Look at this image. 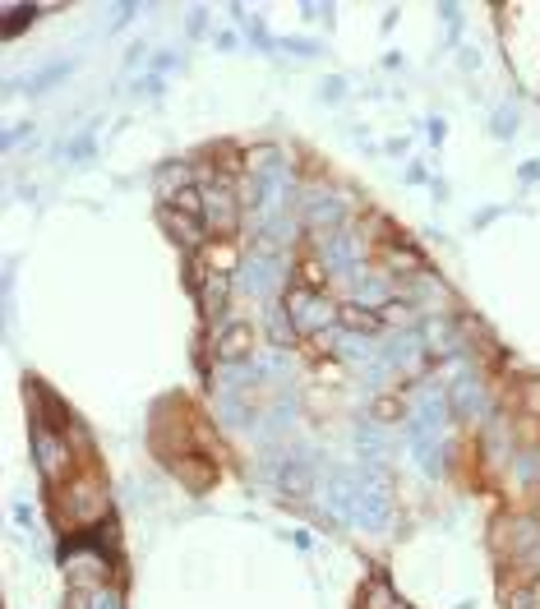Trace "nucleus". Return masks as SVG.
Masks as SVG:
<instances>
[{
  "instance_id": "nucleus-35",
  "label": "nucleus",
  "mask_w": 540,
  "mask_h": 609,
  "mask_svg": "<svg viewBox=\"0 0 540 609\" xmlns=\"http://www.w3.org/2000/svg\"><path fill=\"white\" fill-rule=\"evenodd\" d=\"M425 130H430V144H444V139H448L444 116H430V120H425Z\"/></svg>"
},
{
  "instance_id": "nucleus-9",
  "label": "nucleus",
  "mask_w": 540,
  "mask_h": 609,
  "mask_svg": "<svg viewBox=\"0 0 540 609\" xmlns=\"http://www.w3.org/2000/svg\"><path fill=\"white\" fill-rule=\"evenodd\" d=\"M33 462L47 480H60L65 466H70V443L60 439L47 420H33Z\"/></svg>"
},
{
  "instance_id": "nucleus-23",
  "label": "nucleus",
  "mask_w": 540,
  "mask_h": 609,
  "mask_svg": "<svg viewBox=\"0 0 540 609\" xmlns=\"http://www.w3.org/2000/svg\"><path fill=\"white\" fill-rule=\"evenodd\" d=\"M264 328L273 333V347H287L291 337H296V323H291V314H287V305H268V314H264Z\"/></svg>"
},
{
  "instance_id": "nucleus-42",
  "label": "nucleus",
  "mask_w": 540,
  "mask_h": 609,
  "mask_svg": "<svg viewBox=\"0 0 540 609\" xmlns=\"http://www.w3.org/2000/svg\"><path fill=\"white\" fill-rule=\"evenodd\" d=\"M148 56V51H144V42H134V47H130V56H125V65H130V70H134V65H139V60H144Z\"/></svg>"
},
{
  "instance_id": "nucleus-12",
  "label": "nucleus",
  "mask_w": 540,
  "mask_h": 609,
  "mask_svg": "<svg viewBox=\"0 0 540 609\" xmlns=\"http://www.w3.org/2000/svg\"><path fill=\"white\" fill-rule=\"evenodd\" d=\"M388 300H393V273H365L360 268L356 277H351V305H365V310H384Z\"/></svg>"
},
{
  "instance_id": "nucleus-44",
  "label": "nucleus",
  "mask_w": 540,
  "mask_h": 609,
  "mask_svg": "<svg viewBox=\"0 0 540 609\" xmlns=\"http://www.w3.org/2000/svg\"><path fill=\"white\" fill-rule=\"evenodd\" d=\"M531 388H536V393H531V406H536V411H540V383H531Z\"/></svg>"
},
{
  "instance_id": "nucleus-39",
  "label": "nucleus",
  "mask_w": 540,
  "mask_h": 609,
  "mask_svg": "<svg viewBox=\"0 0 540 609\" xmlns=\"http://www.w3.org/2000/svg\"><path fill=\"white\" fill-rule=\"evenodd\" d=\"M14 522H19V526H33V522H37L33 508H28V503H14Z\"/></svg>"
},
{
  "instance_id": "nucleus-21",
  "label": "nucleus",
  "mask_w": 540,
  "mask_h": 609,
  "mask_svg": "<svg viewBox=\"0 0 540 609\" xmlns=\"http://www.w3.org/2000/svg\"><path fill=\"white\" fill-rule=\"evenodd\" d=\"M180 190H190V167L185 162H162L157 167V199L171 203Z\"/></svg>"
},
{
  "instance_id": "nucleus-25",
  "label": "nucleus",
  "mask_w": 540,
  "mask_h": 609,
  "mask_svg": "<svg viewBox=\"0 0 540 609\" xmlns=\"http://www.w3.org/2000/svg\"><path fill=\"white\" fill-rule=\"evenodd\" d=\"M162 208H176V213L194 217V222H204V194H199V185H190V190H180L171 203H162Z\"/></svg>"
},
{
  "instance_id": "nucleus-4",
  "label": "nucleus",
  "mask_w": 540,
  "mask_h": 609,
  "mask_svg": "<svg viewBox=\"0 0 540 609\" xmlns=\"http://www.w3.org/2000/svg\"><path fill=\"white\" fill-rule=\"evenodd\" d=\"M319 240V263H324L333 277H356L360 268H365V240L356 236V231H328V236H314Z\"/></svg>"
},
{
  "instance_id": "nucleus-3",
  "label": "nucleus",
  "mask_w": 540,
  "mask_h": 609,
  "mask_svg": "<svg viewBox=\"0 0 540 609\" xmlns=\"http://www.w3.org/2000/svg\"><path fill=\"white\" fill-rule=\"evenodd\" d=\"M282 305H287L296 333H324V328L337 323V314H342L324 291H314V287H291L287 296H282Z\"/></svg>"
},
{
  "instance_id": "nucleus-36",
  "label": "nucleus",
  "mask_w": 540,
  "mask_h": 609,
  "mask_svg": "<svg viewBox=\"0 0 540 609\" xmlns=\"http://www.w3.org/2000/svg\"><path fill=\"white\" fill-rule=\"evenodd\" d=\"M508 609H540V605L531 591H513V596H508Z\"/></svg>"
},
{
  "instance_id": "nucleus-8",
  "label": "nucleus",
  "mask_w": 540,
  "mask_h": 609,
  "mask_svg": "<svg viewBox=\"0 0 540 609\" xmlns=\"http://www.w3.org/2000/svg\"><path fill=\"white\" fill-rule=\"evenodd\" d=\"M448 411H453V402H448V393L444 388H425V393L416 397V406H411V416H407V434H444V425H448Z\"/></svg>"
},
{
  "instance_id": "nucleus-29",
  "label": "nucleus",
  "mask_w": 540,
  "mask_h": 609,
  "mask_svg": "<svg viewBox=\"0 0 540 609\" xmlns=\"http://www.w3.org/2000/svg\"><path fill=\"white\" fill-rule=\"evenodd\" d=\"M379 323H411V300H388L384 310H379Z\"/></svg>"
},
{
  "instance_id": "nucleus-7",
  "label": "nucleus",
  "mask_w": 540,
  "mask_h": 609,
  "mask_svg": "<svg viewBox=\"0 0 540 609\" xmlns=\"http://www.w3.org/2000/svg\"><path fill=\"white\" fill-rule=\"evenodd\" d=\"M213 356L217 365H236V360H250L254 356V323L245 319H222L213 328Z\"/></svg>"
},
{
  "instance_id": "nucleus-30",
  "label": "nucleus",
  "mask_w": 540,
  "mask_h": 609,
  "mask_svg": "<svg viewBox=\"0 0 540 609\" xmlns=\"http://www.w3.org/2000/svg\"><path fill=\"white\" fill-rule=\"evenodd\" d=\"M393 416H407L402 397H379V402H374V416H370V420H379V425H384V420H393Z\"/></svg>"
},
{
  "instance_id": "nucleus-14",
  "label": "nucleus",
  "mask_w": 540,
  "mask_h": 609,
  "mask_svg": "<svg viewBox=\"0 0 540 609\" xmlns=\"http://www.w3.org/2000/svg\"><path fill=\"white\" fill-rule=\"evenodd\" d=\"M65 517H70L74 526L107 517V490H97V485H74V490L65 494Z\"/></svg>"
},
{
  "instance_id": "nucleus-38",
  "label": "nucleus",
  "mask_w": 540,
  "mask_h": 609,
  "mask_svg": "<svg viewBox=\"0 0 540 609\" xmlns=\"http://www.w3.org/2000/svg\"><path fill=\"white\" fill-rule=\"evenodd\" d=\"M462 70H467V74L480 70V51L476 47H462Z\"/></svg>"
},
{
  "instance_id": "nucleus-18",
  "label": "nucleus",
  "mask_w": 540,
  "mask_h": 609,
  "mask_svg": "<svg viewBox=\"0 0 540 609\" xmlns=\"http://www.w3.org/2000/svg\"><path fill=\"white\" fill-rule=\"evenodd\" d=\"M157 217H162V227H167L171 236H176L180 245H185V250H204V245H208V240H204V236H208L204 222H194V217L176 213V208H162Z\"/></svg>"
},
{
  "instance_id": "nucleus-1",
  "label": "nucleus",
  "mask_w": 540,
  "mask_h": 609,
  "mask_svg": "<svg viewBox=\"0 0 540 609\" xmlns=\"http://www.w3.org/2000/svg\"><path fill=\"white\" fill-rule=\"evenodd\" d=\"M236 291L250 300H273V296H287V254H264L254 250L245 254V263L236 268Z\"/></svg>"
},
{
  "instance_id": "nucleus-20",
  "label": "nucleus",
  "mask_w": 540,
  "mask_h": 609,
  "mask_svg": "<svg viewBox=\"0 0 540 609\" xmlns=\"http://www.w3.org/2000/svg\"><path fill=\"white\" fill-rule=\"evenodd\" d=\"M407 443H411V453H416L425 476H444V448H439L434 434H407Z\"/></svg>"
},
{
  "instance_id": "nucleus-16",
  "label": "nucleus",
  "mask_w": 540,
  "mask_h": 609,
  "mask_svg": "<svg viewBox=\"0 0 540 609\" xmlns=\"http://www.w3.org/2000/svg\"><path fill=\"white\" fill-rule=\"evenodd\" d=\"M356 453L365 466H379L388 462V453H393V439L384 434V425L379 420H360L356 425Z\"/></svg>"
},
{
  "instance_id": "nucleus-24",
  "label": "nucleus",
  "mask_w": 540,
  "mask_h": 609,
  "mask_svg": "<svg viewBox=\"0 0 540 609\" xmlns=\"http://www.w3.org/2000/svg\"><path fill=\"white\" fill-rule=\"evenodd\" d=\"M517 125H522V111H517V102H504V107L494 111V120H490V134H494V139H513Z\"/></svg>"
},
{
  "instance_id": "nucleus-13",
  "label": "nucleus",
  "mask_w": 540,
  "mask_h": 609,
  "mask_svg": "<svg viewBox=\"0 0 540 609\" xmlns=\"http://www.w3.org/2000/svg\"><path fill=\"white\" fill-rule=\"evenodd\" d=\"M231 291H236V277H227V273H204V277H199V314H204L208 323H222L217 314H231V310H227Z\"/></svg>"
},
{
  "instance_id": "nucleus-32",
  "label": "nucleus",
  "mask_w": 540,
  "mask_h": 609,
  "mask_svg": "<svg viewBox=\"0 0 540 609\" xmlns=\"http://www.w3.org/2000/svg\"><path fill=\"white\" fill-rule=\"evenodd\" d=\"M277 47H282V51H296V56H319V42H310V37H282Z\"/></svg>"
},
{
  "instance_id": "nucleus-28",
  "label": "nucleus",
  "mask_w": 540,
  "mask_h": 609,
  "mask_svg": "<svg viewBox=\"0 0 540 609\" xmlns=\"http://www.w3.org/2000/svg\"><path fill=\"white\" fill-rule=\"evenodd\" d=\"M342 97H347V79H342V74H328L324 84H319V102H324V107H342Z\"/></svg>"
},
{
  "instance_id": "nucleus-22",
  "label": "nucleus",
  "mask_w": 540,
  "mask_h": 609,
  "mask_svg": "<svg viewBox=\"0 0 540 609\" xmlns=\"http://www.w3.org/2000/svg\"><path fill=\"white\" fill-rule=\"evenodd\" d=\"M337 323L347 328V333H360V337H374L384 323H379V314L365 310V305H342V314H337Z\"/></svg>"
},
{
  "instance_id": "nucleus-33",
  "label": "nucleus",
  "mask_w": 540,
  "mask_h": 609,
  "mask_svg": "<svg viewBox=\"0 0 540 609\" xmlns=\"http://www.w3.org/2000/svg\"><path fill=\"white\" fill-rule=\"evenodd\" d=\"M33 120H19V125H10V130H5V148H19L24 144V139H33Z\"/></svg>"
},
{
  "instance_id": "nucleus-31",
  "label": "nucleus",
  "mask_w": 540,
  "mask_h": 609,
  "mask_svg": "<svg viewBox=\"0 0 540 609\" xmlns=\"http://www.w3.org/2000/svg\"><path fill=\"white\" fill-rule=\"evenodd\" d=\"M88 596H93V605H88V609H125V605H120V591H111V586H93Z\"/></svg>"
},
{
  "instance_id": "nucleus-37",
  "label": "nucleus",
  "mask_w": 540,
  "mask_h": 609,
  "mask_svg": "<svg viewBox=\"0 0 540 609\" xmlns=\"http://www.w3.org/2000/svg\"><path fill=\"white\" fill-rule=\"evenodd\" d=\"M70 157H74V162H88V157H93V139H88V134H84V139H74Z\"/></svg>"
},
{
  "instance_id": "nucleus-19",
  "label": "nucleus",
  "mask_w": 540,
  "mask_h": 609,
  "mask_svg": "<svg viewBox=\"0 0 540 609\" xmlns=\"http://www.w3.org/2000/svg\"><path fill=\"white\" fill-rule=\"evenodd\" d=\"M333 347H337V356L342 360H351V365H370V360H379V347H374L370 337H360V333H347V328H337L333 333Z\"/></svg>"
},
{
  "instance_id": "nucleus-27",
  "label": "nucleus",
  "mask_w": 540,
  "mask_h": 609,
  "mask_svg": "<svg viewBox=\"0 0 540 609\" xmlns=\"http://www.w3.org/2000/svg\"><path fill=\"white\" fill-rule=\"evenodd\" d=\"M33 19H37V5H5V37L24 33Z\"/></svg>"
},
{
  "instance_id": "nucleus-34",
  "label": "nucleus",
  "mask_w": 540,
  "mask_h": 609,
  "mask_svg": "<svg viewBox=\"0 0 540 609\" xmlns=\"http://www.w3.org/2000/svg\"><path fill=\"white\" fill-rule=\"evenodd\" d=\"M439 19L448 24V42H457V33H462V10H457V5H439Z\"/></svg>"
},
{
  "instance_id": "nucleus-11",
  "label": "nucleus",
  "mask_w": 540,
  "mask_h": 609,
  "mask_svg": "<svg viewBox=\"0 0 540 609\" xmlns=\"http://www.w3.org/2000/svg\"><path fill=\"white\" fill-rule=\"evenodd\" d=\"M379 356H384V365L393 374L416 370L420 360H425V333H420V328H402V333H393L384 347H379Z\"/></svg>"
},
{
  "instance_id": "nucleus-2",
  "label": "nucleus",
  "mask_w": 540,
  "mask_h": 609,
  "mask_svg": "<svg viewBox=\"0 0 540 609\" xmlns=\"http://www.w3.org/2000/svg\"><path fill=\"white\" fill-rule=\"evenodd\" d=\"M388 522H393V480L384 476V466H365V462H360L356 526H365V531H388Z\"/></svg>"
},
{
  "instance_id": "nucleus-43",
  "label": "nucleus",
  "mask_w": 540,
  "mask_h": 609,
  "mask_svg": "<svg viewBox=\"0 0 540 609\" xmlns=\"http://www.w3.org/2000/svg\"><path fill=\"white\" fill-rule=\"evenodd\" d=\"M204 19H208V10H194V19H190V33H194V37L204 33Z\"/></svg>"
},
{
  "instance_id": "nucleus-40",
  "label": "nucleus",
  "mask_w": 540,
  "mask_h": 609,
  "mask_svg": "<svg viewBox=\"0 0 540 609\" xmlns=\"http://www.w3.org/2000/svg\"><path fill=\"white\" fill-rule=\"evenodd\" d=\"M153 65H157V70H176V65H180V56H176V51H162V56H157Z\"/></svg>"
},
{
  "instance_id": "nucleus-26",
  "label": "nucleus",
  "mask_w": 540,
  "mask_h": 609,
  "mask_svg": "<svg viewBox=\"0 0 540 609\" xmlns=\"http://www.w3.org/2000/svg\"><path fill=\"white\" fill-rule=\"evenodd\" d=\"M70 70H74V60H56V65H47L42 74H33V79H28V93H47V88H56Z\"/></svg>"
},
{
  "instance_id": "nucleus-15",
  "label": "nucleus",
  "mask_w": 540,
  "mask_h": 609,
  "mask_svg": "<svg viewBox=\"0 0 540 609\" xmlns=\"http://www.w3.org/2000/svg\"><path fill=\"white\" fill-rule=\"evenodd\" d=\"M448 402H453L457 420H480V416H485V388H480L476 374H457V383L448 388Z\"/></svg>"
},
{
  "instance_id": "nucleus-17",
  "label": "nucleus",
  "mask_w": 540,
  "mask_h": 609,
  "mask_svg": "<svg viewBox=\"0 0 540 609\" xmlns=\"http://www.w3.org/2000/svg\"><path fill=\"white\" fill-rule=\"evenodd\" d=\"M254 365H259V379H264L268 388H287V383H291V370H296L291 351H282V347L254 351Z\"/></svg>"
},
{
  "instance_id": "nucleus-5",
  "label": "nucleus",
  "mask_w": 540,
  "mask_h": 609,
  "mask_svg": "<svg viewBox=\"0 0 540 609\" xmlns=\"http://www.w3.org/2000/svg\"><path fill=\"white\" fill-rule=\"evenodd\" d=\"M199 194H204V227L213 231V236H231L236 222H240V213H245L240 194L231 190L227 180H204Z\"/></svg>"
},
{
  "instance_id": "nucleus-6",
  "label": "nucleus",
  "mask_w": 540,
  "mask_h": 609,
  "mask_svg": "<svg viewBox=\"0 0 540 609\" xmlns=\"http://www.w3.org/2000/svg\"><path fill=\"white\" fill-rule=\"evenodd\" d=\"M300 213H305V222H310L314 236H328V231H342V222H347V203H342L337 190L314 185V190L300 194Z\"/></svg>"
},
{
  "instance_id": "nucleus-41",
  "label": "nucleus",
  "mask_w": 540,
  "mask_h": 609,
  "mask_svg": "<svg viewBox=\"0 0 540 609\" xmlns=\"http://www.w3.org/2000/svg\"><path fill=\"white\" fill-rule=\"evenodd\" d=\"M213 42H217V51H236V33H217Z\"/></svg>"
},
{
  "instance_id": "nucleus-10",
  "label": "nucleus",
  "mask_w": 540,
  "mask_h": 609,
  "mask_svg": "<svg viewBox=\"0 0 540 609\" xmlns=\"http://www.w3.org/2000/svg\"><path fill=\"white\" fill-rule=\"evenodd\" d=\"M250 388H264L254 356L236 360V365H217V370H213V397H217V402H222V397H250Z\"/></svg>"
}]
</instances>
